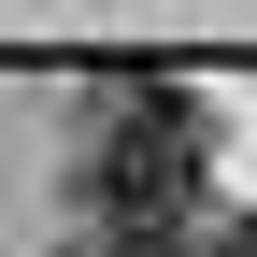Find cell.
<instances>
[{
    "instance_id": "cell-1",
    "label": "cell",
    "mask_w": 257,
    "mask_h": 257,
    "mask_svg": "<svg viewBox=\"0 0 257 257\" xmlns=\"http://www.w3.org/2000/svg\"><path fill=\"white\" fill-rule=\"evenodd\" d=\"M86 200L114 229H172L200 200V128H186V86H114V128L86 143Z\"/></svg>"
},
{
    "instance_id": "cell-2",
    "label": "cell",
    "mask_w": 257,
    "mask_h": 257,
    "mask_svg": "<svg viewBox=\"0 0 257 257\" xmlns=\"http://www.w3.org/2000/svg\"><path fill=\"white\" fill-rule=\"evenodd\" d=\"M200 257H257V214H214V229H200Z\"/></svg>"
},
{
    "instance_id": "cell-3",
    "label": "cell",
    "mask_w": 257,
    "mask_h": 257,
    "mask_svg": "<svg viewBox=\"0 0 257 257\" xmlns=\"http://www.w3.org/2000/svg\"><path fill=\"white\" fill-rule=\"evenodd\" d=\"M100 257H172V243H157V229H114V243H100Z\"/></svg>"
}]
</instances>
